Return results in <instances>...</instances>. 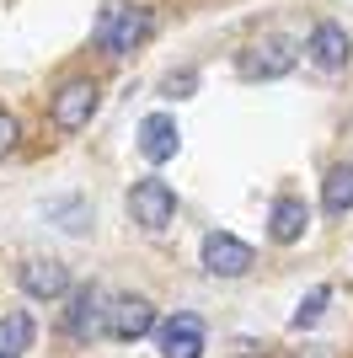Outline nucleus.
Instances as JSON below:
<instances>
[{"instance_id": "obj_5", "label": "nucleus", "mask_w": 353, "mask_h": 358, "mask_svg": "<svg viewBox=\"0 0 353 358\" xmlns=\"http://www.w3.org/2000/svg\"><path fill=\"white\" fill-rule=\"evenodd\" d=\"M155 299L150 294H107V331L113 343H145L150 331H155Z\"/></svg>"}, {"instance_id": "obj_11", "label": "nucleus", "mask_w": 353, "mask_h": 358, "mask_svg": "<svg viewBox=\"0 0 353 358\" xmlns=\"http://www.w3.org/2000/svg\"><path fill=\"white\" fill-rule=\"evenodd\" d=\"M134 145H139V155H145L150 166H166V161H176V150H182V129H176L172 113H150V118H139Z\"/></svg>"}, {"instance_id": "obj_14", "label": "nucleus", "mask_w": 353, "mask_h": 358, "mask_svg": "<svg viewBox=\"0 0 353 358\" xmlns=\"http://www.w3.org/2000/svg\"><path fill=\"white\" fill-rule=\"evenodd\" d=\"M32 337H38V327H32L27 310H6L0 315V358H22L32 348Z\"/></svg>"}, {"instance_id": "obj_16", "label": "nucleus", "mask_w": 353, "mask_h": 358, "mask_svg": "<svg viewBox=\"0 0 353 358\" xmlns=\"http://www.w3.org/2000/svg\"><path fill=\"white\" fill-rule=\"evenodd\" d=\"M16 145H22V123H16V113H6V107H0V161H6Z\"/></svg>"}, {"instance_id": "obj_10", "label": "nucleus", "mask_w": 353, "mask_h": 358, "mask_svg": "<svg viewBox=\"0 0 353 358\" xmlns=\"http://www.w3.org/2000/svg\"><path fill=\"white\" fill-rule=\"evenodd\" d=\"M155 348H161V358H204V321L188 310L166 315V321H155Z\"/></svg>"}, {"instance_id": "obj_4", "label": "nucleus", "mask_w": 353, "mask_h": 358, "mask_svg": "<svg viewBox=\"0 0 353 358\" xmlns=\"http://www.w3.org/2000/svg\"><path fill=\"white\" fill-rule=\"evenodd\" d=\"M129 220L145 230V236H161V230H172V220H176V187L166 177H139L129 187Z\"/></svg>"}, {"instance_id": "obj_7", "label": "nucleus", "mask_w": 353, "mask_h": 358, "mask_svg": "<svg viewBox=\"0 0 353 358\" xmlns=\"http://www.w3.org/2000/svg\"><path fill=\"white\" fill-rule=\"evenodd\" d=\"M16 289L27 299H38V305H54V299H64L75 289V273H70V262H59V257H27V262L16 268Z\"/></svg>"}, {"instance_id": "obj_1", "label": "nucleus", "mask_w": 353, "mask_h": 358, "mask_svg": "<svg viewBox=\"0 0 353 358\" xmlns=\"http://www.w3.org/2000/svg\"><path fill=\"white\" fill-rule=\"evenodd\" d=\"M150 32H155V16L145 6H134V0H102V11L91 22V43L102 48L107 59H123L134 48L145 43Z\"/></svg>"}, {"instance_id": "obj_17", "label": "nucleus", "mask_w": 353, "mask_h": 358, "mask_svg": "<svg viewBox=\"0 0 353 358\" xmlns=\"http://www.w3.org/2000/svg\"><path fill=\"white\" fill-rule=\"evenodd\" d=\"M193 86H198V75H193V70H182V75H172V80H166V96H188Z\"/></svg>"}, {"instance_id": "obj_8", "label": "nucleus", "mask_w": 353, "mask_h": 358, "mask_svg": "<svg viewBox=\"0 0 353 358\" xmlns=\"http://www.w3.org/2000/svg\"><path fill=\"white\" fill-rule=\"evenodd\" d=\"M64 331L75 343H97L107 331V289L102 284H81L64 294Z\"/></svg>"}, {"instance_id": "obj_13", "label": "nucleus", "mask_w": 353, "mask_h": 358, "mask_svg": "<svg viewBox=\"0 0 353 358\" xmlns=\"http://www.w3.org/2000/svg\"><path fill=\"white\" fill-rule=\"evenodd\" d=\"M321 209H326V220H348V214H353V161L326 166V177H321Z\"/></svg>"}, {"instance_id": "obj_3", "label": "nucleus", "mask_w": 353, "mask_h": 358, "mask_svg": "<svg viewBox=\"0 0 353 358\" xmlns=\"http://www.w3.org/2000/svg\"><path fill=\"white\" fill-rule=\"evenodd\" d=\"M97 107H102V86L91 75H75V80H64L48 96V123H54L59 134H81V129H91Z\"/></svg>"}, {"instance_id": "obj_12", "label": "nucleus", "mask_w": 353, "mask_h": 358, "mask_svg": "<svg viewBox=\"0 0 353 358\" xmlns=\"http://www.w3.org/2000/svg\"><path fill=\"white\" fill-rule=\"evenodd\" d=\"M305 230H310V203L305 198L284 193V198L268 203V241H273V246H300Z\"/></svg>"}, {"instance_id": "obj_2", "label": "nucleus", "mask_w": 353, "mask_h": 358, "mask_svg": "<svg viewBox=\"0 0 353 358\" xmlns=\"http://www.w3.org/2000/svg\"><path fill=\"white\" fill-rule=\"evenodd\" d=\"M300 64V48L284 38V32H263L257 43H247L235 54V75L251 80V86H268V80H284V75Z\"/></svg>"}, {"instance_id": "obj_6", "label": "nucleus", "mask_w": 353, "mask_h": 358, "mask_svg": "<svg viewBox=\"0 0 353 358\" xmlns=\"http://www.w3.org/2000/svg\"><path fill=\"white\" fill-rule=\"evenodd\" d=\"M198 262H204L209 278H247L257 268V252L241 236H230V230H209L204 246H198Z\"/></svg>"}, {"instance_id": "obj_15", "label": "nucleus", "mask_w": 353, "mask_h": 358, "mask_svg": "<svg viewBox=\"0 0 353 358\" xmlns=\"http://www.w3.org/2000/svg\"><path fill=\"white\" fill-rule=\"evenodd\" d=\"M326 305H332V289H326V284H316V289H310L305 299H300V310L289 315V327H294V331L316 327V321H321V315H326Z\"/></svg>"}, {"instance_id": "obj_9", "label": "nucleus", "mask_w": 353, "mask_h": 358, "mask_svg": "<svg viewBox=\"0 0 353 358\" xmlns=\"http://www.w3.org/2000/svg\"><path fill=\"white\" fill-rule=\"evenodd\" d=\"M305 59L316 64L321 75H342V70H348V59H353L348 27H342V22H316L310 38H305Z\"/></svg>"}]
</instances>
